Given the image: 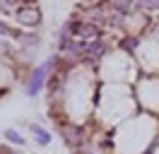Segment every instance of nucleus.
Masks as SVG:
<instances>
[{
	"label": "nucleus",
	"instance_id": "nucleus-1",
	"mask_svg": "<svg viewBox=\"0 0 159 154\" xmlns=\"http://www.w3.org/2000/svg\"><path fill=\"white\" fill-rule=\"evenodd\" d=\"M58 133L63 135V140L70 149H77V147H84L89 142V135L82 125L72 123V120H58Z\"/></svg>",
	"mask_w": 159,
	"mask_h": 154
},
{
	"label": "nucleus",
	"instance_id": "nucleus-2",
	"mask_svg": "<svg viewBox=\"0 0 159 154\" xmlns=\"http://www.w3.org/2000/svg\"><path fill=\"white\" fill-rule=\"evenodd\" d=\"M68 24H70L72 36L80 38V41H97V38H104V29H101L99 24L89 22V19L72 17V19H68Z\"/></svg>",
	"mask_w": 159,
	"mask_h": 154
},
{
	"label": "nucleus",
	"instance_id": "nucleus-3",
	"mask_svg": "<svg viewBox=\"0 0 159 154\" xmlns=\"http://www.w3.org/2000/svg\"><path fill=\"white\" fill-rule=\"evenodd\" d=\"M12 17H15V22H17L22 29H39L43 15H41L39 5L34 2V5H20V7L12 12Z\"/></svg>",
	"mask_w": 159,
	"mask_h": 154
},
{
	"label": "nucleus",
	"instance_id": "nucleus-4",
	"mask_svg": "<svg viewBox=\"0 0 159 154\" xmlns=\"http://www.w3.org/2000/svg\"><path fill=\"white\" fill-rule=\"evenodd\" d=\"M109 51H111V43L106 38H97V41H87V46H84V65L89 67H97L104 60V58H109Z\"/></svg>",
	"mask_w": 159,
	"mask_h": 154
},
{
	"label": "nucleus",
	"instance_id": "nucleus-5",
	"mask_svg": "<svg viewBox=\"0 0 159 154\" xmlns=\"http://www.w3.org/2000/svg\"><path fill=\"white\" fill-rule=\"evenodd\" d=\"M12 38L20 43L22 48H36L41 43V36L36 34V29H22V27H15V34Z\"/></svg>",
	"mask_w": 159,
	"mask_h": 154
},
{
	"label": "nucleus",
	"instance_id": "nucleus-6",
	"mask_svg": "<svg viewBox=\"0 0 159 154\" xmlns=\"http://www.w3.org/2000/svg\"><path fill=\"white\" fill-rule=\"evenodd\" d=\"M109 7L111 12H118L123 17H130V15H135L138 12V0H109Z\"/></svg>",
	"mask_w": 159,
	"mask_h": 154
},
{
	"label": "nucleus",
	"instance_id": "nucleus-7",
	"mask_svg": "<svg viewBox=\"0 0 159 154\" xmlns=\"http://www.w3.org/2000/svg\"><path fill=\"white\" fill-rule=\"evenodd\" d=\"M29 135L34 137V142L39 144V147H48L51 140H53V135H51L43 125H39V123H29Z\"/></svg>",
	"mask_w": 159,
	"mask_h": 154
},
{
	"label": "nucleus",
	"instance_id": "nucleus-8",
	"mask_svg": "<svg viewBox=\"0 0 159 154\" xmlns=\"http://www.w3.org/2000/svg\"><path fill=\"white\" fill-rule=\"evenodd\" d=\"M118 46H120V51H125V53H130V56H133V53H135V51H138V48L142 46V36H138V34L123 36Z\"/></svg>",
	"mask_w": 159,
	"mask_h": 154
},
{
	"label": "nucleus",
	"instance_id": "nucleus-9",
	"mask_svg": "<svg viewBox=\"0 0 159 154\" xmlns=\"http://www.w3.org/2000/svg\"><path fill=\"white\" fill-rule=\"evenodd\" d=\"M2 135H5V140L10 144H15V147H24V144H27V137H24L20 130H15V128H7Z\"/></svg>",
	"mask_w": 159,
	"mask_h": 154
},
{
	"label": "nucleus",
	"instance_id": "nucleus-10",
	"mask_svg": "<svg viewBox=\"0 0 159 154\" xmlns=\"http://www.w3.org/2000/svg\"><path fill=\"white\" fill-rule=\"evenodd\" d=\"M22 2H24V0H0V12H2V15H12Z\"/></svg>",
	"mask_w": 159,
	"mask_h": 154
},
{
	"label": "nucleus",
	"instance_id": "nucleus-11",
	"mask_svg": "<svg viewBox=\"0 0 159 154\" xmlns=\"http://www.w3.org/2000/svg\"><path fill=\"white\" fill-rule=\"evenodd\" d=\"M138 7L142 10V12H157L159 0H138Z\"/></svg>",
	"mask_w": 159,
	"mask_h": 154
},
{
	"label": "nucleus",
	"instance_id": "nucleus-12",
	"mask_svg": "<svg viewBox=\"0 0 159 154\" xmlns=\"http://www.w3.org/2000/svg\"><path fill=\"white\" fill-rule=\"evenodd\" d=\"M12 34H15V27H10L7 22L0 19V38H12Z\"/></svg>",
	"mask_w": 159,
	"mask_h": 154
},
{
	"label": "nucleus",
	"instance_id": "nucleus-13",
	"mask_svg": "<svg viewBox=\"0 0 159 154\" xmlns=\"http://www.w3.org/2000/svg\"><path fill=\"white\" fill-rule=\"evenodd\" d=\"M0 154H20L15 147H10V144H0Z\"/></svg>",
	"mask_w": 159,
	"mask_h": 154
}]
</instances>
